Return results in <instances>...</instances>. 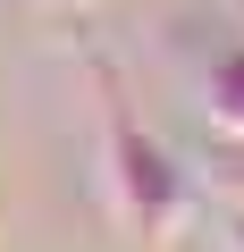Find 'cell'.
I'll list each match as a JSON object with an SVG mask.
<instances>
[{
    "mask_svg": "<svg viewBox=\"0 0 244 252\" xmlns=\"http://www.w3.org/2000/svg\"><path fill=\"white\" fill-rule=\"evenodd\" d=\"M101 160H109V202L135 235L169 244V227L185 219L194 185H185V160L152 135V126L127 109V93H109V118H101Z\"/></svg>",
    "mask_w": 244,
    "mask_h": 252,
    "instance_id": "cell-1",
    "label": "cell"
},
{
    "mask_svg": "<svg viewBox=\"0 0 244 252\" xmlns=\"http://www.w3.org/2000/svg\"><path fill=\"white\" fill-rule=\"evenodd\" d=\"M227 252H244V210H227Z\"/></svg>",
    "mask_w": 244,
    "mask_h": 252,
    "instance_id": "cell-3",
    "label": "cell"
},
{
    "mask_svg": "<svg viewBox=\"0 0 244 252\" xmlns=\"http://www.w3.org/2000/svg\"><path fill=\"white\" fill-rule=\"evenodd\" d=\"M202 118L219 126V135H244V42H227L202 67Z\"/></svg>",
    "mask_w": 244,
    "mask_h": 252,
    "instance_id": "cell-2",
    "label": "cell"
}]
</instances>
